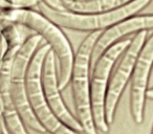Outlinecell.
I'll return each instance as SVG.
<instances>
[{"label":"cell","instance_id":"3","mask_svg":"<svg viewBox=\"0 0 153 134\" xmlns=\"http://www.w3.org/2000/svg\"><path fill=\"white\" fill-rule=\"evenodd\" d=\"M101 34L102 33L100 30H94L83 41L74 59L71 70V82L76 113L81 121L80 124L87 134H97L90 102L89 71L92 49Z\"/></svg>","mask_w":153,"mask_h":134},{"label":"cell","instance_id":"14","mask_svg":"<svg viewBox=\"0 0 153 134\" xmlns=\"http://www.w3.org/2000/svg\"><path fill=\"white\" fill-rule=\"evenodd\" d=\"M76 1H85V0H76Z\"/></svg>","mask_w":153,"mask_h":134},{"label":"cell","instance_id":"7","mask_svg":"<svg viewBox=\"0 0 153 134\" xmlns=\"http://www.w3.org/2000/svg\"><path fill=\"white\" fill-rule=\"evenodd\" d=\"M146 30H140L134 37L109 83L107 93L105 96V119L107 124H112L119 98L133 71L138 53L146 40Z\"/></svg>","mask_w":153,"mask_h":134},{"label":"cell","instance_id":"12","mask_svg":"<svg viewBox=\"0 0 153 134\" xmlns=\"http://www.w3.org/2000/svg\"><path fill=\"white\" fill-rule=\"evenodd\" d=\"M67 11L74 13H103L112 11L131 2L132 0H61Z\"/></svg>","mask_w":153,"mask_h":134},{"label":"cell","instance_id":"5","mask_svg":"<svg viewBox=\"0 0 153 134\" xmlns=\"http://www.w3.org/2000/svg\"><path fill=\"white\" fill-rule=\"evenodd\" d=\"M42 39L41 35H34L16 53L11 69V94L18 114L26 125L36 131L44 133L46 129L40 124L30 106L25 84L28 64Z\"/></svg>","mask_w":153,"mask_h":134},{"label":"cell","instance_id":"13","mask_svg":"<svg viewBox=\"0 0 153 134\" xmlns=\"http://www.w3.org/2000/svg\"><path fill=\"white\" fill-rule=\"evenodd\" d=\"M146 96L149 98H153V87L146 91Z\"/></svg>","mask_w":153,"mask_h":134},{"label":"cell","instance_id":"6","mask_svg":"<svg viewBox=\"0 0 153 134\" xmlns=\"http://www.w3.org/2000/svg\"><path fill=\"white\" fill-rule=\"evenodd\" d=\"M130 39L120 41L111 45L102 53L92 69L91 88H90V102L94 125L103 132H108V124L105 119V96L108 84L110 71L117 58L129 46Z\"/></svg>","mask_w":153,"mask_h":134},{"label":"cell","instance_id":"10","mask_svg":"<svg viewBox=\"0 0 153 134\" xmlns=\"http://www.w3.org/2000/svg\"><path fill=\"white\" fill-rule=\"evenodd\" d=\"M153 28V15H143L136 17H129L110 26L107 30L101 34L98 41L96 42L91 53L90 59V68L94 69L97 61L102 53L110 47L114 42L123 38L128 34L134 32L147 30Z\"/></svg>","mask_w":153,"mask_h":134},{"label":"cell","instance_id":"4","mask_svg":"<svg viewBox=\"0 0 153 134\" xmlns=\"http://www.w3.org/2000/svg\"><path fill=\"white\" fill-rule=\"evenodd\" d=\"M51 49V45L45 44L32 57L26 70V94L30 106L40 124L53 134H79L70 128L66 127L57 118L51 110L45 98L41 81L42 65L47 53Z\"/></svg>","mask_w":153,"mask_h":134},{"label":"cell","instance_id":"15","mask_svg":"<svg viewBox=\"0 0 153 134\" xmlns=\"http://www.w3.org/2000/svg\"><path fill=\"white\" fill-rule=\"evenodd\" d=\"M152 134H153V132H152Z\"/></svg>","mask_w":153,"mask_h":134},{"label":"cell","instance_id":"9","mask_svg":"<svg viewBox=\"0 0 153 134\" xmlns=\"http://www.w3.org/2000/svg\"><path fill=\"white\" fill-rule=\"evenodd\" d=\"M143 46L134 66L131 86V112L136 124L143 121L147 83L153 64V35Z\"/></svg>","mask_w":153,"mask_h":134},{"label":"cell","instance_id":"11","mask_svg":"<svg viewBox=\"0 0 153 134\" xmlns=\"http://www.w3.org/2000/svg\"><path fill=\"white\" fill-rule=\"evenodd\" d=\"M20 48V45H14L4 62L0 71V105L1 110L5 117V121L14 134H27L22 126L20 116L17 112V109L14 104L13 98L11 94V69L13 60L17 50Z\"/></svg>","mask_w":153,"mask_h":134},{"label":"cell","instance_id":"1","mask_svg":"<svg viewBox=\"0 0 153 134\" xmlns=\"http://www.w3.org/2000/svg\"><path fill=\"white\" fill-rule=\"evenodd\" d=\"M7 18L11 21L28 26L48 41V44L57 55L59 61L58 86L59 89L66 87L71 77L74 56L71 46L60 28L53 22L47 19L44 15L30 9L12 10L7 13Z\"/></svg>","mask_w":153,"mask_h":134},{"label":"cell","instance_id":"8","mask_svg":"<svg viewBox=\"0 0 153 134\" xmlns=\"http://www.w3.org/2000/svg\"><path fill=\"white\" fill-rule=\"evenodd\" d=\"M41 81H42V88L46 102L51 110L57 116V118L66 127L70 128L74 131H83L82 125L70 114L60 96L59 86H58V76L56 73L55 51L53 49H51L47 53L44 62H43Z\"/></svg>","mask_w":153,"mask_h":134},{"label":"cell","instance_id":"2","mask_svg":"<svg viewBox=\"0 0 153 134\" xmlns=\"http://www.w3.org/2000/svg\"><path fill=\"white\" fill-rule=\"evenodd\" d=\"M152 0H132L122 7L103 13H74L70 11H57L47 7L42 1L38 7L42 15L56 25L79 30H100L110 27L124 19L135 15Z\"/></svg>","mask_w":153,"mask_h":134}]
</instances>
